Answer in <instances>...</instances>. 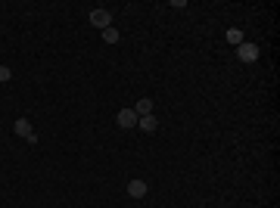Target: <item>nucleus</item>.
Segmentation results:
<instances>
[{"instance_id":"f257e3e1","label":"nucleus","mask_w":280,"mask_h":208,"mask_svg":"<svg viewBox=\"0 0 280 208\" xmlns=\"http://www.w3.org/2000/svg\"><path fill=\"white\" fill-rule=\"evenodd\" d=\"M258 56H261V50H258V44H252V40H243L240 47H237V59L240 62H258Z\"/></svg>"},{"instance_id":"f03ea898","label":"nucleus","mask_w":280,"mask_h":208,"mask_svg":"<svg viewBox=\"0 0 280 208\" xmlns=\"http://www.w3.org/2000/svg\"><path fill=\"white\" fill-rule=\"evenodd\" d=\"M13 131H16L19 137H25V143H38V134L31 131V121H28V118H16Z\"/></svg>"},{"instance_id":"7ed1b4c3","label":"nucleus","mask_w":280,"mask_h":208,"mask_svg":"<svg viewBox=\"0 0 280 208\" xmlns=\"http://www.w3.org/2000/svg\"><path fill=\"white\" fill-rule=\"evenodd\" d=\"M90 25H93V28H100V31L109 28V25H112V13H109V10H90Z\"/></svg>"},{"instance_id":"20e7f679","label":"nucleus","mask_w":280,"mask_h":208,"mask_svg":"<svg viewBox=\"0 0 280 208\" xmlns=\"http://www.w3.org/2000/svg\"><path fill=\"white\" fill-rule=\"evenodd\" d=\"M147 193H150V184H147V180H140V177L128 180V196H131V199H143Z\"/></svg>"},{"instance_id":"39448f33","label":"nucleus","mask_w":280,"mask_h":208,"mask_svg":"<svg viewBox=\"0 0 280 208\" xmlns=\"http://www.w3.org/2000/svg\"><path fill=\"white\" fill-rule=\"evenodd\" d=\"M115 121H118V128H125V131L137 128V115H134V109H118Z\"/></svg>"},{"instance_id":"423d86ee","label":"nucleus","mask_w":280,"mask_h":208,"mask_svg":"<svg viewBox=\"0 0 280 208\" xmlns=\"http://www.w3.org/2000/svg\"><path fill=\"white\" fill-rule=\"evenodd\" d=\"M131 109H134V115H137V118H147V115H152V99L143 96V99H137V103L131 106Z\"/></svg>"},{"instance_id":"0eeeda50","label":"nucleus","mask_w":280,"mask_h":208,"mask_svg":"<svg viewBox=\"0 0 280 208\" xmlns=\"http://www.w3.org/2000/svg\"><path fill=\"white\" fill-rule=\"evenodd\" d=\"M137 128L143 131V134H156V131H159V121H156V115H147V118H137Z\"/></svg>"},{"instance_id":"6e6552de","label":"nucleus","mask_w":280,"mask_h":208,"mask_svg":"<svg viewBox=\"0 0 280 208\" xmlns=\"http://www.w3.org/2000/svg\"><path fill=\"white\" fill-rule=\"evenodd\" d=\"M224 38H227V44H234V47H240L243 40H246V38H243V28H227Z\"/></svg>"},{"instance_id":"1a4fd4ad","label":"nucleus","mask_w":280,"mask_h":208,"mask_svg":"<svg viewBox=\"0 0 280 208\" xmlns=\"http://www.w3.org/2000/svg\"><path fill=\"white\" fill-rule=\"evenodd\" d=\"M100 35H103V40H106V44H115V40L122 38V35H118V28H115V25H109V28H103Z\"/></svg>"},{"instance_id":"9d476101","label":"nucleus","mask_w":280,"mask_h":208,"mask_svg":"<svg viewBox=\"0 0 280 208\" xmlns=\"http://www.w3.org/2000/svg\"><path fill=\"white\" fill-rule=\"evenodd\" d=\"M6 81H13V69L10 65H0V84H6Z\"/></svg>"}]
</instances>
